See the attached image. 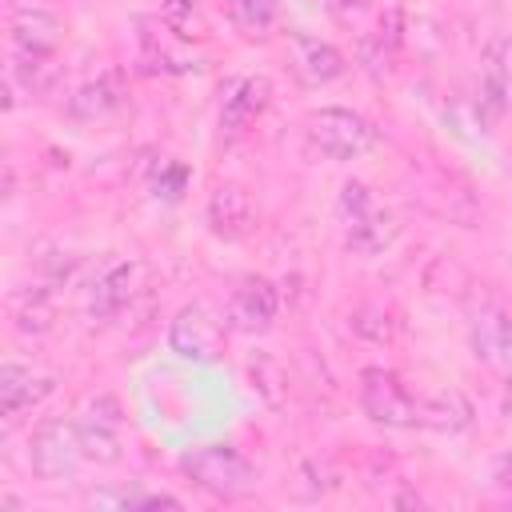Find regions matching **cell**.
<instances>
[{
    "instance_id": "6da1fadb",
    "label": "cell",
    "mask_w": 512,
    "mask_h": 512,
    "mask_svg": "<svg viewBox=\"0 0 512 512\" xmlns=\"http://www.w3.org/2000/svg\"><path fill=\"white\" fill-rule=\"evenodd\" d=\"M308 144L328 156V160H356L376 144V132L364 116L348 112V108H320L304 120Z\"/></svg>"
},
{
    "instance_id": "7a4b0ae2",
    "label": "cell",
    "mask_w": 512,
    "mask_h": 512,
    "mask_svg": "<svg viewBox=\"0 0 512 512\" xmlns=\"http://www.w3.org/2000/svg\"><path fill=\"white\" fill-rule=\"evenodd\" d=\"M180 468L212 496H240L252 488V464L232 444H200L180 456Z\"/></svg>"
},
{
    "instance_id": "3957f363",
    "label": "cell",
    "mask_w": 512,
    "mask_h": 512,
    "mask_svg": "<svg viewBox=\"0 0 512 512\" xmlns=\"http://www.w3.org/2000/svg\"><path fill=\"white\" fill-rule=\"evenodd\" d=\"M360 408L368 412V420L384 424V428H416L420 416V400L404 388L400 376L384 372V368H368L360 376Z\"/></svg>"
},
{
    "instance_id": "277c9868",
    "label": "cell",
    "mask_w": 512,
    "mask_h": 512,
    "mask_svg": "<svg viewBox=\"0 0 512 512\" xmlns=\"http://www.w3.org/2000/svg\"><path fill=\"white\" fill-rule=\"evenodd\" d=\"M80 436H76V424H64V420H44L36 432H32V444H28V468L32 476L40 480H64L76 472V460H80Z\"/></svg>"
},
{
    "instance_id": "5b68a950",
    "label": "cell",
    "mask_w": 512,
    "mask_h": 512,
    "mask_svg": "<svg viewBox=\"0 0 512 512\" xmlns=\"http://www.w3.org/2000/svg\"><path fill=\"white\" fill-rule=\"evenodd\" d=\"M340 216H344V228H348V244L360 248V252H376L392 236L388 216L376 208L372 192L356 180L344 184V192H340Z\"/></svg>"
},
{
    "instance_id": "8992f818",
    "label": "cell",
    "mask_w": 512,
    "mask_h": 512,
    "mask_svg": "<svg viewBox=\"0 0 512 512\" xmlns=\"http://www.w3.org/2000/svg\"><path fill=\"white\" fill-rule=\"evenodd\" d=\"M120 424H124V416H120L116 396H96V400H88V408H84L80 420H76L80 452L92 456V460H100V464L116 460V456H120Z\"/></svg>"
},
{
    "instance_id": "52a82bcc",
    "label": "cell",
    "mask_w": 512,
    "mask_h": 512,
    "mask_svg": "<svg viewBox=\"0 0 512 512\" xmlns=\"http://www.w3.org/2000/svg\"><path fill=\"white\" fill-rule=\"evenodd\" d=\"M168 344L184 360H216V352H220V324L200 304H188V308L176 312V320L168 328Z\"/></svg>"
},
{
    "instance_id": "ba28073f",
    "label": "cell",
    "mask_w": 512,
    "mask_h": 512,
    "mask_svg": "<svg viewBox=\"0 0 512 512\" xmlns=\"http://www.w3.org/2000/svg\"><path fill=\"white\" fill-rule=\"evenodd\" d=\"M508 92H512V76H508V44L500 36L488 40L484 56H480V100L476 112L480 120H496L508 108Z\"/></svg>"
},
{
    "instance_id": "9c48e42d",
    "label": "cell",
    "mask_w": 512,
    "mask_h": 512,
    "mask_svg": "<svg viewBox=\"0 0 512 512\" xmlns=\"http://www.w3.org/2000/svg\"><path fill=\"white\" fill-rule=\"evenodd\" d=\"M268 96H272V84H268L264 76H248V80H240V84L224 96L220 128H224V132H232V136L248 132V128L256 124V116L268 108Z\"/></svg>"
},
{
    "instance_id": "30bf717a",
    "label": "cell",
    "mask_w": 512,
    "mask_h": 512,
    "mask_svg": "<svg viewBox=\"0 0 512 512\" xmlns=\"http://www.w3.org/2000/svg\"><path fill=\"white\" fill-rule=\"evenodd\" d=\"M228 320L240 328V332H260L276 320V288L268 280H248L232 292V304H228Z\"/></svg>"
},
{
    "instance_id": "8fae6325",
    "label": "cell",
    "mask_w": 512,
    "mask_h": 512,
    "mask_svg": "<svg viewBox=\"0 0 512 512\" xmlns=\"http://www.w3.org/2000/svg\"><path fill=\"white\" fill-rule=\"evenodd\" d=\"M48 392H52V380L48 376H36L32 368H20V364H4L0 368V416L12 420L24 408L40 404Z\"/></svg>"
},
{
    "instance_id": "7c38bea8",
    "label": "cell",
    "mask_w": 512,
    "mask_h": 512,
    "mask_svg": "<svg viewBox=\"0 0 512 512\" xmlns=\"http://www.w3.org/2000/svg\"><path fill=\"white\" fill-rule=\"evenodd\" d=\"M472 340H476V352L488 364L512 372V320L504 312H480L476 328H472Z\"/></svg>"
},
{
    "instance_id": "4fadbf2b",
    "label": "cell",
    "mask_w": 512,
    "mask_h": 512,
    "mask_svg": "<svg viewBox=\"0 0 512 512\" xmlns=\"http://www.w3.org/2000/svg\"><path fill=\"white\" fill-rule=\"evenodd\" d=\"M292 52H296V68H300L312 84H328V80H336V76L344 72V56H340L332 44L316 40V36L296 32V36H292Z\"/></svg>"
},
{
    "instance_id": "5bb4252c",
    "label": "cell",
    "mask_w": 512,
    "mask_h": 512,
    "mask_svg": "<svg viewBox=\"0 0 512 512\" xmlns=\"http://www.w3.org/2000/svg\"><path fill=\"white\" fill-rule=\"evenodd\" d=\"M208 220L220 236H244L252 224V200L244 188H216L208 200Z\"/></svg>"
},
{
    "instance_id": "9a60e30c",
    "label": "cell",
    "mask_w": 512,
    "mask_h": 512,
    "mask_svg": "<svg viewBox=\"0 0 512 512\" xmlns=\"http://www.w3.org/2000/svg\"><path fill=\"white\" fill-rule=\"evenodd\" d=\"M60 32H64V24L56 20V16H48V12H16L12 16V44L20 48V52H48L52 56V48L60 44Z\"/></svg>"
},
{
    "instance_id": "2e32d148",
    "label": "cell",
    "mask_w": 512,
    "mask_h": 512,
    "mask_svg": "<svg viewBox=\"0 0 512 512\" xmlns=\"http://www.w3.org/2000/svg\"><path fill=\"white\" fill-rule=\"evenodd\" d=\"M136 276H140V268L136 264H112L100 280H96V288H92V312L96 316H116L128 300H132V292H136Z\"/></svg>"
},
{
    "instance_id": "e0dca14e",
    "label": "cell",
    "mask_w": 512,
    "mask_h": 512,
    "mask_svg": "<svg viewBox=\"0 0 512 512\" xmlns=\"http://www.w3.org/2000/svg\"><path fill=\"white\" fill-rule=\"evenodd\" d=\"M160 20H164V28L176 32L180 40H204V36H208V20H204V12H200L196 0H164Z\"/></svg>"
},
{
    "instance_id": "ac0fdd59",
    "label": "cell",
    "mask_w": 512,
    "mask_h": 512,
    "mask_svg": "<svg viewBox=\"0 0 512 512\" xmlns=\"http://www.w3.org/2000/svg\"><path fill=\"white\" fill-rule=\"evenodd\" d=\"M224 8L244 36H264L276 20V0H224Z\"/></svg>"
},
{
    "instance_id": "d6986e66",
    "label": "cell",
    "mask_w": 512,
    "mask_h": 512,
    "mask_svg": "<svg viewBox=\"0 0 512 512\" xmlns=\"http://www.w3.org/2000/svg\"><path fill=\"white\" fill-rule=\"evenodd\" d=\"M116 104H120V84H116V76H100V80L84 84V88L72 96V112H76V116H104V112H112Z\"/></svg>"
},
{
    "instance_id": "ffe728a7",
    "label": "cell",
    "mask_w": 512,
    "mask_h": 512,
    "mask_svg": "<svg viewBox=\"0 0 512 512\" xmlns=\"http://www.w3.org/2000/svg\"><path fill=\"white\" fill-rule=\"evenodd\" d=\"M420 424H436V428H464L472 420V408L464 396L456 392H444V396H432V400H420Z\"/></svg>"
},
{
    "instance_id": "44dd1931",
    "label": "cell",
    "mask_w": 512,
    "mask_h": 512,
    "mask_svg": "<svg viewBox=\"0 0 512 512\" xmlns=\"http://www.w3.org/2000/svg\"><path fill=\"white\" fill-rule=\"evenodd\" d=\"M184 184H188V168L184 164H172V160H160V168L152 176V192L160 200H176L184 192Z\"/></svg>"
},
{
    "instance_id": "7402d4cb",
    "label": "cell",
    "mask_w": 512,
    "mask_h": 512,
    "mask_svg": "<svg viewBox=\"0 0 512 512\" xmlns=\"http://www.w3.org/2000/svg\"><path fill=\"white\" fill-rule=\"evenodd\" d=\"M496 480H500L504 488H512V456H504V460H500V468H496Z\"/></svg>"
}]
</instances>
